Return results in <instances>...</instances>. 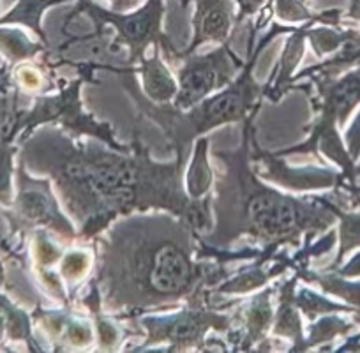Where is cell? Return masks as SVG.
<instances>
[{"label":"cell","instance_id":"6da1fadb","mask_svg":"<svg viewBox=\"0 0 360 353\" xmlns=\"http://www.w3.org/2000/svg\"><path fill=\"white\" fill-rule=\"evenodd\" d=\"M22 145L20 161L53 179L65 209L82 224L83 238L96 237L110 221L133 210H169L196 231L210 224L209 198H191L182 191L184 162L152 161L138 131L131 154L105 150L94 143L76 145L51 129L25 138Z\"/></svg>","mask_w":360,"mask_h":353},{"label":"cell","instance_id":"7a4b0ae2","mask_svg":"<svg viewBox=\"0 0 360 353\" xmlns=\"http://www.w3.org/2000/svg\"><path fill=\"white\" fill-rule=\"evenodd\" d=\"M196 230L182 217H129L101 242L99 271L83 299L92 313L136 311L188 299L202 302L203 288L224 274L193 259Z\"/></svg>","mask_w":360,"mask_h":353},{"label":"cell","instance_id":"3957f363","mask_svg":"<svg viewBox=\"0 0 360 353\" xmlns=\"http://www.w3.org/2000/svg\"><path fill=\"white\" fill-rule=\"evenodd\" d=\"M252 117L244 119L242 147L235 152H219L217 159L226 165V172L217 181V198L214 210L217 224L214 233L203 244L209 248H224L235 238L249 235L263 248L259 262L283 244L299 245L302 235L323 230L332 223V214L314 203L281 195L276 189L258 182L249 168V133Z\"/></svg>","mask_w":360,"mask_h":353},{"label":"cell","instance_id":"277c9868","mask_svg":"<svg viewBox=\"0 0 360 353\" xmlns=\"http://www.w3.org/2000/svg\"><path fill=\"white\" fill-rule=\"evenodd\" d=\"M256 27H252L251 41H249V58L248 64H245L244 71L238 76V79L230 82L226 85V91L221 92V94L214 96V98L205 99L203 103H200L198 106H193V110L189 113H184V110H179L175 106L168 105H152L136 85V78H134L133 69L127 65L124 69H113L120 75L122 78V86L133 96L134 103L140 106L141 112L152 119L154 122H158L159 126L165 129L168 140L175 145L176 148V159L180 162H186V158L189 154V147H191V141L195 140L200 134L207 133V131L214 129V127L221 126V124L228 122H238V120H244L249 115L248 112H251V108L255 110V106L258 108L259 105V92L263 91L262 85L252 82V69H255L256 57L259 55L262 48H265V44L269 41L274 39L278 34L286 32V27L276 25L274 29L270 30L265 37H263L262 43L258 44L255 51V34Z\"/></svg>","mask_w":360,"mask_h":353},{"label":"cell","instance_id":"5b68a950","mask_svg":"<svg viewBox=\"0 0 360 353\" xmlns=\"http://www.w3.org/2000/svg\"><path fill=\"white\" fill-rule=\"evenodd\" d=\"M162 2L165 0H147L140 11L133 13V15H120L115 11H106L101 6L94 4L92 0H78V6L72 9L69 18H75L79 13H85L96 22V27H98L96 32H103L108 23L115 27L119 32L115 43L129 46V65L140 64L143 60L148 44L161 46L166 58L175 62L176 58H182V51L176 50L168 36L162 34L161 20L162 13H165Z\"/></svg>","mask_w":360,"mask_h":353},{"label":"cell","instance_id":"8992f818","mask_svg":"<svg viewBox=\"0 0 360 353\" xmlns=\"http://www.w3.org/2000/svg\"><path fill=\"white\" fill-rule=\"evenodd\" d=\"M86 78H90V72L82 71V78L76 79L71 86H65L60 94L50 96V98H37L36 105L29 112L15 113L13 122L6 126L2 133L8 134L13 140H15L16 134L22 133V136H20V143H22L25 138L30 136L36 126L46 122H57L65 129H71L78 134H92V136L99 138L106 145H110L113 150L129 152L131 147H122V145L117 143L112 129L106 124L96 122L92 117L85 115L79 108V85Z\"/></svg>","mask_w":360,"mask_h":353},{"label":"cell","instance_id":"52a82bcc","mask_svg":"<svg viewBox=\"0 0 360 353\" xmlns=\"http://www.w3.org/2000/svg\"><path fill=\"white\" fill-rule=\"evenodd\" d=\"M233 57L235 55L230 51V41L210 53L184 55V64L179 69L180 86L173 106L179 110L193 108L210 92L228 85L235 69L242 65L240 60L233 62Z\"/></svg>","mask_w":360,"mask_h":353},{"label":"cell","instance_id":"ba28073f","mask_svg":"<svg viewBox=\"0 0 360 353\" xmlns=\"http://www.w3.org/2000/svg\"><path fill=\"white\" fill-rule=\"evenodd\" d=\"M16 184H18V195L13 200V212L15 214L9 216L13 231L44 226L57 231L68 240L75 238V230H72L71 223L62 216L57 202L53 200L50 182L32 179L27 173L25 165L20 161L18 172H16Z\"/></svg>","mask_w":360,"mask_h":353},{"label":"cell","instance_id":"9c48e42d","mask_svg":"<svg viewBox=\"0 0 360 353\" xmlns=\"http://www.w3.org/2000/svg\"><path fill=\"white\" fill-rule=\"evenodd\" d=\"M140 323L147 328V342L143 348L161 341H169L168 349H182L195 346L203 348L202 342L210 328L226 330L231 323L230 316L217 314L216 311H207L200 307V302L189 304L186 311L166 318H141Z\"/></svg>","mask_w":360,"mask_h":353},{"label":"cell","instance_id":"30bf717a","mask_svg":"<svg viewBox=\"0 0 360 353\" xmlns=\"http://www.w3.org/2000/svg\"><path fill=\"white\" fill-rule=\"evenodd\" d=\"M195 4L196 9L193 16L195 36L188 50L182 51V57L195 53L196 48L202 46L207 41L226 43L231 27L235 25L233 0H195Z\"/></svg>","mask_w":360,"mask_h":353},{"label":"cell","instance_id":"8fae6325","mask_svg":"<svg viewBox=\"0 0 360 353\" xmlns=\"http://www.w3.org/2000/svg\"><path fill=\"white\" fill-rule=\"evenodd\" d=\"M252 145H255V154L251 155L252 161H262L265 165V176L266 181H274L285 188L293 189H314V188H327L334 182L335 175L327 169H292L286 166V162L281 158L269 152H263L258 147L252 133Z\"/></svg>","mask_w":360,"mask_h":353},{"label":"cell","instance_id":"7c38bea8","mask_svg":"<svg viewBox=\"0 0 360 353\" xmlns=\"http://www.w3.org/2000/svg\"><path fill=\"white\" fill-rule=\"evenodd\" d=\"M140 72L148 99L155 103H166L175 98L179 86L166 69L162 58L159 57V46H154V57L143 58L140 62Z\"/></svg>","mask_w":360,"mask_h":353},{"label":"cell","instance_id":"4fadbf2b","mask_svg":"<svg viewBox=\"0 0 360 353\" xmlns=\"http://www.w3.org/2000/svg\"><path fill=\"white\" fill-rule=\"evenodd\" d=\"M297 278L290 279L285 285L279 288V313L276 318V335H285V338L292 339V341L299 342L295 349H302V325H300L299 314L295 309V295H293V290H295Z\"/></svg>","mask_w":360,"mask_h":353},{"label":"cell","instance_id":"5bb4252c","mask_svg":"<svg viewBox=\"0 0 360 353\" xmlns=\"http://www.w3.org/2000/svg\"><path fill=\"white\" fill-rule=\"evenodd\" d=\"M60 2H65V0H18V4H16L8 15L0 18V27L11 25V23L27 25L41 37V41H43L44 44H46V36H44L43 29H41V16H43V13L46 11L50 6L60 4Z\"/></svg>","mask_w":360,"mask_h":353},{"label":"cell","instance_id":"9a60e30c","mask_svg":"<svg viewBox=\"0 0 360 353\" xmlns=\"http://www.w3.org/2000/svg\"><path fill=\"white\" fill-rule=\"evenodd\" d=\"M274 288L265 290L263 293L256 295L249 306L248 316H245V335L242 348H251L255 341H262L263 334L272 321V306H270V295Z\"/></svg>","mask_w":360,"mask_h":353},{"label":"cell","instance_id":"2e32d148","mask_svg":"<svg viewBox=\"0 0 360 353\" xmlns=\"http://www.w3.org/2000/svg\"><path fill=\"white\" fill-rule=\"evenodd\" d=\"M307 27H300V29H293L292 37L288 39L285 48V53H283L281 64H279V78L276 82V85L272 86V92H270V99L272 101H278L283 96V92L288 89L290 85V75L295 69L297 62L300 60V55L304 51V39H306Z\"/></svg>","mask_w":360,"mask_h":353},{"label":"cell","instance_id":"e0dca14e","mask_svg":"<svg viewBox=\"0 0 360 353\" xmlns=\"http://www.w3.org/2000/svg\"><path fill=\"white\" fill-rule=\"evenodd\" d=\"M43 50V44L32 43L22 30L0 29V51H2L13 64H15V62L36 57V53H39V51Z\"/></svg>","mask_w":360,"mask_h":353},{"label":"cell","instance_id":"ac0fdd59","mask_svg":"<svg viewBox=\"0 0 360 353\" xmlns=\"http://www.w3.org/2000/svg\"><path fill=\"white\" fill-rule=\"evenodd\" d=\"M262 263L258 259L255 267H251L249 271L240 272L233 281H228L226 285H223L219 288L221 293H248L251 290L258 288L263 283H266L269 279L276 278V276L283 274L286 271V263H278L274 267V271H262Z\"/></svg>","mask_w":360,"mask_h":353},{"label":"cell","instance_id":"d6986e66","mask_svg":"<svg viewBox=\"0 0 360 353\" xmlns=\"http://www.w3.org/2000/svg\"><path fill=\"white\" fill-rule=\"evenodd\" d=\"M205 154H207V140H200L198 147H196L195 161H193L191 172H189V179H188L189 196H191V198H200V196L205 195L210 188L212 173H210Z\"/></svg>","mask_w":360,"mask_h":353},{"label":"cell","instance_id":"ffe728a7","mask_svg":"<svg viewBox=\"0 0 360 353\" xmlns=\"http://www.w3.org/2000/svg\"><path fill=\"white\" fill-rule=\"evenodd\" d=\"M16 147L13 145V138L8 134H0V203L6 207H13V155Z\"/></svg>","mask_w":360,"mask_h":353},{"label":"cell","instance_id":"44dd1931","mask_svg":"<svg viewBox=\"0 0 360 353\" xmlns=\"http://www.w3.org/2000/svg\"><path fill=\"white\" fill-rule=\"evenodd\" d=\"M90 255L85 251H72L62 262V276L68 283H78L90 269Z\"/></svg>","mask_w":360,"mask_h":353},{"label":"cell","instance_id":"7402d4cb","mask_svg":"<svg viewBox=\"0 0 360 353\" xmlns=\"http://www.w3.org/2000/svg\"><path fill=\"white\" fill-rule=\"evenodd\" d=\"M34 256H36L37 269H48L60 258V251L43 230H36L34 233Z\"/></svg>","mask_w":360,"mask_h":353},{"label":"cell","instance_id":"603a6c76","mask_svg":"<svg viewBox=\"0 0 360 353\" xmlns=\"http://www.w3.org/2000/svg\"><path fill=\"white\" fill-rule=\"evenodd\" d=\"M295 304L304 311V313H306V316L309 318V320H313V318L320 313L339 309L335 304L328 302V300L321 299V297L314 295L313 292H307V290L299 292V295L295 297Z\"/></svg>","mask_w":360,"mask_h":353},{"label":"cell","instance_id":"cb8c5ba5","mask_svg":"<svg viewBox=\"0 0 360 353\" xmlns=\"http://www.w3.org/2000/svg\"><path fill=\"white\" fill-rule=\"evenodd\" d=\"M276 13L283 22H304L314 20L302 0H276Z\"/></svg>","mask_w":360,"mask_h":353},{"label":"cell","instance_id":"d4e9b609","mask_svg":"<svg viewBox=\"0 0 360 353\" xmlns=\"http://www.w3.org/2000/svg\"><path fill=\"white\" fill-rule=\"evenodd\" d=\"M341 325L342 321L335 320V318H332V320H323L318 325H314L309 332V342H307V348L311 346V342L327 341V339H330L332 335H335L338 332L345 330L346 327H341Z\"/></svg>","mask_w":360,"mask_h":353},{"label":"cell","instance_id":"484cf974","mask_svg":"<svg viewBox=\"0 0 360 353\" xmlns=\"http://www.w3.org/2000/svg\"><path fill=\"white\" fill-rule=\"evenodd\" d=\"M96 327H98V338L103 348H113L120 341L119 328L110 323L108 320H105L99 313L96 314Z\"/></svg>","mask_w":360,"mask_h":353},{"label":"cell","instance_id":"4316f807","mask_svg":"<svg viewBox=\"0 0 360 353\" xmlns=\"http://www.w3.org/2000/svg\"><path fill=\"white\" fill-rule=\"evenodd\" d=\"M16 82H18V85L29 89V91H36L41 86V75L32 65H20L16 69Z\"/></svg>","mask_w":360,"mask_h":353},{"label":"cell","instance_id":"83f0119b","mask_svg":"<svg viewBox=\"0 0 360 353\" xmlns=\"http://www.w3.org/2000/svg\"><path fill=\"white\" fill-rule=\"evenodd\" d=\"M237 2H238V15L237 18H235V29L244 22V18L255 15V13L265 4L266 0H237Z\"/></svg>","mask_w":360,"mask_h":353},{"label":"cell","instance_id":"f1b7e54d","mask_svg":"<svg viewBox=\"0 0 360 353\" xmlns=\"http://www.w3.org/2000/svg\"><path fill=\"white\" fill-rule=\"evenodd\" d=\"M110 2H112V11L122 13V11H126V9L133 8L138 0H110Z\"/></svg>","mask_w":360,"mask_h":353},{"label":"cell","instance_id":"f546056e","mask_svg":"<svg viewBox=\"0 0 360 353\" xmlns=\"http://www.w3.org/2000/svg\"><path fill=\"white\" fill-rule=\"evenodd\" d=\"M4 335H6V321H4V316L0 314V341L4 339Z\"/></svg>","mask_w":360,"mask_h":353},{"label":"cell","instance_id":"4dcf8cb0","mask_svg":"<svg viewBox=\"0 0 360 353\" xmlns=\"http://www.w3.org/2000/svg\"><path fill=\"white\" fill-rule=\"evenodd\" d=\"M6 85H8V78L6 75H0V92L6 91Z\"/></svg>","mask_w":360,"mask_h":353}]
</instances>
